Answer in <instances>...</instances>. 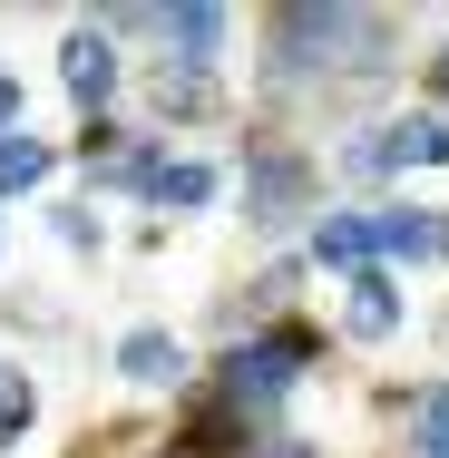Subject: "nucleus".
I'll return each instance as SVG.
<instances>
[{"label":"nucleus","mask_w":449,"mask_h":458,"mask_svg":"<svg viewBox=\"0 0 449 458\" xmlns=\"http://www.w3.org/2000/svg\"><path fill=\"white\" fill-rule=\"evenodd\" d=\"M255 458H313V449H303V439H273V449H255Z\"/></svg>","instance_id":"obj_17"},{"label":"nucleus","mask_w":449,"mask_h":458,"mask_svg":"<svg viewBox=\"0 0 449 458\" xmlns=\"http://www.w3.org/2000/svg\"><path fill=\"white\" fill-rule=\"evenodd\" d=\"M342 322H352V342H391V332H401V283L391 274H352Z\"/></svg>","instance_id":"obj_10"},{"label":"nucleus","mask_w":449,"mask_h":458,"mask_svg":"<svg viewBox=\"0 0 449 458\" xmlns=\"http://www.w3.org/2000/svg\"><path fill=\"white\" fill-rule=\"evenodd\" d=\"M147 205H167V215H195V205H215V166H205V157H167Z\"/></svg>","instance_id":"obj_12"},{"label":"nucleus","mask_w":449,"mask_h":458,"mask_svg":"<svg viewBox=\"0 0 449 458\" xmlns=\"http://www.w3.org/2000/svg\"><path fill=\"white\" fill-rule=\"evenodd\" d=\"M147 30L167 39V59H177V69H205V59L225 49V30H235V20H225V10H205V0H186V10H147Z\"/></svg>","instance_id":"obj_5"},{"label":"nucleus","mask_w":449,"mask_h":458,"mask_svg":"<svg viewBox=\"0 0 449 458\" xmlns=\"http://www.w3.org/2000/svg\"><path fill=\"white\" fill-rule=\"evenodd\" d=\"M59 176V147L49 137H0V195H39Z\"/></svg>","instance_id":"obj_11"},{"label":"nucleus","mask_w":449,"mask_h":458,"mask_svg":"<svg viewBox=\"0 0 449 458\" xmlns=\"http://www.w3.org/2000/svg\"><path fill=\"white\" fill-rule=\"evenodd\" d=\"M371 244H381L391 264H430V254H449V225L410 215V205H391V215H371Z\"/></svg>","instance_id":"obj_9"},{"label":"nucleus","mask_w":449,"mask_h":458,"mask_svg":"<svg viewBox=\"0 0 449 458\" xmlns=\"http://www.w3.org/2000/svg\"><path fill=\"white\" fill-rule=\"evenodd\" d=\"M430 89H440V98H449V49H440V59H430Z\"/></svg>","instance_id":"obj_18"},{"label":"nucleus","mask_w":449,"mask_h":458,"mask_svg":"<svg viewBox=\"0 0 449 458\" xmlns=\"http://www.w3.org/2000/svg\"><path fill=\"white\" fill-rule=\"evenodd\" d=\"M352 176H401V166H449V117H410V127H361L342 147Z\"/></svg>","instance_id":"obj_3"},{"label":"nucleus","mask_w":449,"mask_h":458,"mask_svg":"<svg viewBox=\"0 0 449 458\" xmlns=\"http://www.w3.org/2000/svg\"><path fill=\"white\" fill-rule=\"evenodd\" d=\"M391 59V20L371 10H273V79H342Z\"/></svg>","instance_id":"obj_1"},{"label":"nucleus","mask_w":449,"mask_h":458,"mask_svg":"<svg viewBox=\"0 0 449 458\" xmlns=\"http://www.w3.org/2000/svg\"><path fill=\"white\" fill-rule=\"evenodd\" d=\"M59 79H69V98H79V117H108V98H117V39H108L98 20L59 39Z\"/></svg>","instance_id":"obj_4"},{"label":"nucleus","mask_w":449,"mask_h":458,"mask_svg":"<svg viewBox=\"0 0 449 458\" xmlns=\"http://www.w3.org/2000/svg\"><path fill=\"white\" fill-rule=\"evenodd\" d=\"M0 380H10V361H0Z\"/></svg>","instance_id":"obj_19"},{"label":"nucleus","mask_w":449,"mask_h":458,"mask_svg":"<svg viewBox=\"0 0 449 458\" xmlns=\"http://www.w3.org/2000/svg\"><path fill=\"white\" fill-rule=\"evenodd\" d=\"M410 458H449V380L420 390V429H410Z\"/></svg>","instance_id":"obj_13"},{"label":"nucleus","mask_w":449,"mask_h":458,"mask_svg":"<svg viewBox=\"0 0 449 458\" xmlns=\"http://www.w3.org/2000/svg\"><path fill=\"white\" fill-rule=\"evenodd\" d=\"M323 361V342L303 332V322H283V332H245L225 370H215V390H225V410H283L293 400V380Z\"/></svg>","instance_id":"obj_2"},{"label":"nucleus","mask_w":449,"mask_h":458,"mask_svg":"<svg viewBox=\"0 0 449 458\" xmlns=\"http://www.w3.org/2000/svg\"><path fill=\"white\" fill-rule=\"evenodd\" d=\"M371 254H381V244H371V215H323V225H313V264H323V274H371Z\"/></svg>","instance_id":"obj_8"},{"label":"nucleus","mask_w":449,"mask_h":458,"mask_svg":"<svg viewBox=\"0 0 449 458\" xmlns=\"http://www.w3.org/2000/svg\"><path fill=\"white\" fill-rule=\"evenodd\" d=\"M30 410H39V390H30V370H10V380H0V449L30 439Z\"/></svg>","instance_id":"obj_14"},{"label":"nucleus","mask_w":449,"mask_h":458,"mask_svg":"<svg viewBox=\"0 0 449 458\" xmlns=\"http://www.w3.org/2000/svg\"><path fill=\"white\" fill-rule=\"evenodd\" d=\"M0 137H20V79L0 69Z\"/></svg>","instance_id":"obj_16"},{"label":"nucleus","mask_w":449,"mask_h":458,"mask_svg":"<svg viewBox=\"0 0 449 458\" xmlns=\"http://www.w3.org/2000/svg\"><path fill=\"white\" fill-rule=\"evenodd\" d=\"M117 380H137V390H167V380H186V342L167 332V322H137V332L117 342Z\"/></svg>","instance_id":"obj_6"},{"label":"nucleus","mask_w":449,"mask_h":458,"mask_svg":"<svg viewBox=\"0 0 449 458\" xmlns=\"http://www.w3.org/2000/svg\"><path fill=\"white\" fill-rule=\"evenodd\" d=\"M303 185H313V166H303V157L255 147V225H283V215L303 205Z\"/></svg>","instance_id":"obj_7"},{"label":"nucleus","mask_w":449,"mask_h":458,"mask_svg":"<svg viewBox=\"0 0 449 458\" xmlns=\"http://www.w3.org/2000/svg\"><path fill=\"white\" fill-rule=\"evenodd\" d=\"M49 225H59V244H69V254H98V215H89V205H59Z\"/></svg>","instance_id":"obj_15"}]
</instances>
